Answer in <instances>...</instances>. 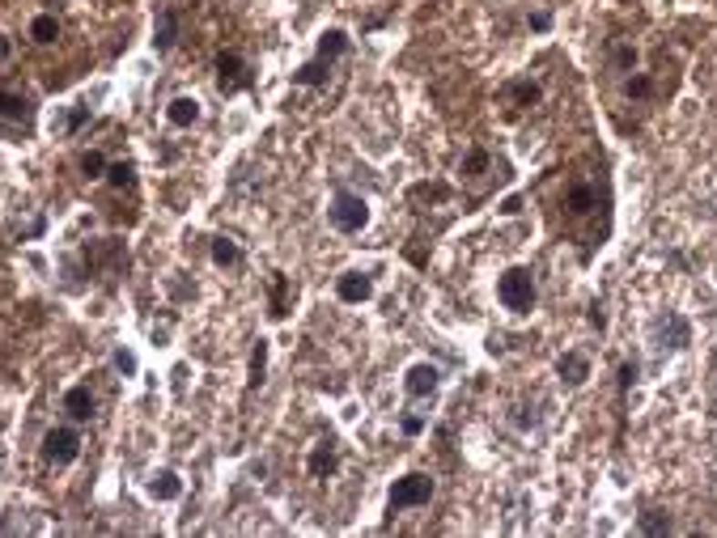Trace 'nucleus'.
<instances>
[{
    "label": "nucleus",
    "instance_id": "f257e3e1",
    "mask_svg": "<svg viewBox=\"0 0 717 538\" xmlns=\"http://www.w3.org/2000/svg\"><path fill=\"white\" fill-rule=\"evenodd\" d=\"M327 220H332V229H340V233H361L370 225V204H365V196H357V191L335 187L332 204H327Z\"/></svg>",
    "mask_w": 717,
    "mask_h": 538
},
{
    "label": "nucleus",
    "instance_id": "f03ea898",
    "mask_svg": "<svg viewBox=\"0 0 717 538\" xmlns=\"http://www.w3.org/2000/svg\"><path fill=\"white\" fill-rule=\"evenodd\" d=\"M497 301L514 314H531L535 310V276L531 268H509L501 271V280H497Z\"/></svg>",
    "mask_w": 717,
    "mask_h": 538
},
{
    "label": "nucleus",
    "instance_id": "7ed1b4c3",
    "mask_svg": "<svg viewBox=\"0 0 717 538\" xmlns=\"http://www.w3.org/2000/svg\"><path fill=\"white\" fill-rule=\"evenodd\" d=\"M86 271H89V276H107V280L124 276V271H128L124 242H119V238H102V242L86 246Z\"/></svg>",
    "mask_w": 717,
    "mask_h": 538
},
{
    "label": "nucleus",
    "instance_id": "20e7f679",
    "mask_svg": "<svg viewBox=\"0 0 717 538\" xmlns=\"http://www.w3.org/2000/svg\"><path fill=\"white\" fill-rule=\"evenodd\" d=\"M433 501V479L421 475V471H412V475L395 479V488L386 496V509L391 513H404V509H421V504Z\"/></svg>",
    "mask_w": 717,
    "mask_h": 538
},
{
    "label": "nucleus",
    "instance_id": "39448f33",
    "mask_svg": "<svg viewBox=\"0 0 717 538\" xmlns=\"http://www.w3.org/2000/svg\"><path fill=\"white\" fill-rule=\"evenodd\" d=\"M212 68H217V89H221L225 98H234V94L251 89V81H255V76H251V68H247V60H242L238 51H221Z\"/></svg>",
    "mask_w": 717,
    "mask_h": 538
},
{
    "label": "nucleus",
    "instance_id": "423d86ee",
    "mask_svg": "<svg viewBox=\"0 0 717 538\" xmlns=\"http://www.w3.org/2000/svg\"><path fill=\"white\" fill-rule=\"evenodd\" d=\"M43 458H47L51 466H73L77 458H81V432L68 429V424L51 429L47 437H43Z\"/></svg>",
    "mask_w": 717,
    "mask_h": 538
},
{
    "label": "nucleus",
    "instance_id": "0eeeda50",
    "mask_svg": "<svg viewBox=\"0 0 717 538\" xmlns=\"http://www.w3.org/2000/svg\"><path fill=\"white\" fill-rule=\"evenodd\" d=\"M0 127L9 132H30L35 127V102L26 94H13V89H0Z\"/></svg>",
    "mask_w": 717,
    "mask_h": 538
},
{
    "label": "nucleus",
    "instance_id": "6e6552de",
    "mask_svg": "<svg viewBox=\"0 0 717 538\" xmlns=\"http://www.w3.org/2000/svg\"><path fill=\"white\" fill-rule=\"evenodd\" d=\"M650 340H654V348H662V352H675V348H688L692 343V322L683 319V314H667V319H658L654 330H650Z\"/></svg>",
    "mask_w": 717,
    "mask_h": 538
},
{
    "label": "nucleus",
    "instance_id": "1a4fd4ad",
    "mask_svg": "<svg viewBox=\"0 0 717 538\" xmlns=\"http://www.w3.org/2000/svg\"><path fill=\"white\" fill-rule=\"evenodd\" d=\"M437 386H442V369L429 365V360H421V365H412L408 373H404L408 399H429V394H437Z\"/></svg>",
    "mask_w": 717,
    "mask_h": 538
},
{
    "label": "nucleus",
    "instance_id": "9d476101",
    "mask_svg": "<svg viewBox=\"0 0 717 538\" xmlns=\"http://www.w3.org/2000/svg\"><path fill=\"white\" fill-rule=\"evenodd\" d=\"M335 297H340L344 306H365L374 297V280L365 271H344V276L335 280Z\"/></svg>",
    "mask_w": 717,
    "mask_h": 538
},
{
    "label": "nucleus",
    "instance_id": "9b49d317",
    "mask_svg": "<svg viewBox=\"0 0 717 538\" xmlns=\"http://www.w3.org/2000/svg\"><path fill=\"white\" fill-rule=\"evenodd\" d=\"M306 471L314 479H332L335 471H340V453H335V445L332 441H319L314 450H310V458H306Z\"/></svg>",
    "mask_w": 717,
    "mask_h": 538
},
{
    "label": "nucleus",
    "instance_id": "f8f14e48",
    "mask_svg": "<svg viewBox=\"0 0 717 538\" xmlns=\"http://www.w3.org/2000/svg\"><path fill=\"white\" fill-rule=\"evenodd\" d=\"M166 119H170L174 127H196V123L204 119V107H200V98L179 94V98H170V107H166Z\"/></svg>",
    "mask_w": 717,
    "mask_h": 538
},
{
    "label": "nucleus",
    "instance_id": "ddd939ff",
    "mask_svg": "<svg viewBox=\"0 0 717 538\" xmlns=\"http://www.w3.org/2000/svg\"><path fill=\"white\" fill-rule=\"evenodd\" d=\"M64 411H68V420H77V424L94 420V394H89V386H73V391H64Z\"/></svg>",
    "mask_w": 717,
    "mask_h": 538
},
{
    "label": "nucleus",
    "instance_id": "4468645a",
    "mask_svg": "<svg viewBox=\"0 0 717 538\" xmlns=\"http://www.w3.org/2000/svg\"><path fill=\"white\" fill-rule=\"evenodd\" d=\"M565 208H569L573 217H590V212L599 208V187H590V183L569 187V191H565Z\"/></svg>",
    "mask_w": 717,
    "mask_h": 538
},
{
    "label": "nucleus",
    "instance_id": "2eb2a0df",
    "mask_svg": "<svg viewBox=\"0 0 717 538\" xmlns=\"http://www.w3.org/2000/svg\"><path fill=\"white\" fill-rule=\"evenodd\" d=\"M557 373H560L565 386H586V378H590V360H586L581 352H565L557 360Z\"/></svg>",
    "mask_w": 717,
    "mask_h": 538
},
{
    "label": "nucleus",
    "instance_id": "dca6fc26",
    "mask_svg": "<svg viewBox=\"0 0 717 538\" xmlns=\"http://www.w3.org/2000/svg\"><path fill=\"white\" fill-rule=\"evenodd\" d=\"M179 43V13L174 9H161L158 22H153V47L158 51H170Z\"/></svg>",
    "mask_w": 717,
    "mask_h": 538
},
{
    "label": "nucleus",
    "instance_id": "f3484780",
    "mask_svg": "<svg viewBox=\"0 0 717 538\" xmlns=\"http://www.w3.org/2000/svg\"><path fill=\"white\" fill-rule=\"evenodd\" d=\"M149 496H153V501H179V496H183L179 471H158V475L149 479Z\"/></svg>",
    "mask_w": 717,
    "mask_h": 538
},
{
    "label": "nucleus",
    "instance_id": "a211bd4d",
    "mask_svg": "<svg viewBox=\"0 0 717 538\" xmlns=\"http://www.w3.org/2000/svg\"><path fill=\"white\" fill-rule=\"evenodd\" d=\"M289 301H293V284H289L285 271H272V301H268V314L281 322L289 314Z\"/></svg>",
    "mask_w": 717,
    "mask_h": 538
},
{
    "label": "nucleus",
    "instance_id": "6ab92c4d",
    "mask_svg": "<svg viewBox=\"0 0 717 538\" xmlns=\"http://www.w3.org/2000/svg\"><path fill=\"white\" fill-rule=\"evenodd\" d=\"M89 123V107H64L56 119H51V132L56 136H77Z\"/></svg>",
    "mask_w": 717,
    "mask_h": 538
},
{
    "label": "nucleus",
    "instance_id": "aec40b11",
    "mask_svg": "<svg viewBox=\"0 0 717 538\" xmlns=\"http://www.w3.org/2000/svg\"><path fill=\"white\" fill-rule=\"evenodd\" d=\"M209 255H212V263H217V268H238V263H242V246L234 242V238H212V246H209Z\"/></svg>",
    "mask_w": 717,
    "mask_h": 538
},
{
    "label": "nucleus",
    "instance_id": "412c9836",
    "mask_svg": "<svg viewBox=\"0 0 717 538\" xmlns=\"http://www.w3.org/2000/svg\"><path fill=\"white\" fill-rule=\"evenodd\" d=\"M30 38H35L38 47H51V43L60 38V22H56V13H38L35 22H30Z\"/></svg>",
    "mask_w": 717,
    "mask_h": 538
},
{
    "label": "nucleus",
    "instance_id": "4be33fe9",
    "mask_svg": "<svg viewBox=\"0 0 717 538\" xmlns=\"http://www.w3.org/2000/svg\"><path fill=\"white\" fill-rule=\"evenodd\" d=\"M107 178H111L115 191H137V166H132V161H115V166H107Z\"/></svg>",
    "mask_w": 717,
    "mask_h": 538
},
{
    "label": "nucleus",
    "instance_id": "5701e85b",
    "mask_svg": "<svg viewBox=\"0 0 717 538\" xmlns=\"http://www.w3.org/2000/svg\"><path fill=\"white\" fill-rule=\"evenodd\" d=\"M637 530H641V534H650V538H662V534H671V517L658 513V509H650V513L637 517Z\"/></svg>",
    "mask_w": 717,
    "mask_h": 538
},
{
    "label": "nucleus",
    "instance_id": "b1692460",
    "mask_svg": "<svg viewBox=\"0 0 717 538\" xmlns=\"http://www.w3.org/2000/svg\"><path fill=\"white\" fill-rule=\"evenodd\" d=\"M263 378H268V340H260L255 348H251V386H263Z\"/></svg>",
    "mask_w": 717,
    "mask_h": 538
},
{
    "label": "nucleus",
    "instance_id": "393cba45",
    "mask_svg": "<svg viewBox=\"0 0 717 538\" xmlns=\"http://www.w3.org/2000/svg\"><path fill=\"white\" fill-rule=\"evenodd\" d=\"M77 166H81V174H86L89 183H94V178H107V157H102L98 148L81 153V161H77Z\"/></svg>",
    "mask_w": 717,
    "mask_h": 538
},
{
    "label": "nucleus",
    "instance_id": "a878e982",
    "mask_svg": "<svg viewBox=\"0 0 717 538\" xmlns=\"http://www.w3.org/2000/svg\"><path fill=\"white\" fill-rule=\"evenodd\" d=\"M488 166H493V157H488L484 148H471L467 157H463V166H458V174H467V178H480V174L488 170Z\"/></svg>",
    "mask_w": 717,
    "mask_h": 538
},
{
    "label": "nucleus",
    "instance_id": "bb28decb",
    "mask_svg": "<svg viewBox=\"0 0 717 538\" xmlns=\"http://www.w3.org/2000/svg\"><path fill=\"white\" fill-rule=\"evenodd\" d=\"M611 68H616V73H632V68H637V47H632V43H616V47H611Z\"/></svg>",
    "mask_w": 717,
    "mask_h": 538
},
{
    "label": "nucleus",
    "instance_id": "cd10ccee",
    "mask_svg": "<svg viewBox=\"0 0 717 538\" xmlns=\"http://www.w3.org/2000/svg\"><path fill=\"white\" fill-rule=\"evenodd\" d=\"M624 94H629L632 102H645V98H650V94H654V81H650V76H645V73H632L629 81H624Z\"/></svg>",
    "mask_w": 717,
    "mask_h": 538
},
{
    "label": "nucleus",
    "instance_id": "c85d7f7f",
    "mask_svg": "<svg viewBox=\"0 0 717 538\" xmlns=\"http://www.w3.org/2000/svg\"><path fill=\"white\" fill-rule=\"evenodd\" d=\"M111 365H115V373H124V378H137V356L128 352V348H115V356H111Z\"/></svg>",
    "mask_w": 717,
    "mask_h": 538
},
{
    "label": "nucleus",
    "instance_id": "c756f323",
    "mask_svg": "<svg viewBox=\"0 0 717 538\" xmlns=\"http://www.w3.org/2000/svg\"><path fill=\"white\" fill-rule=\"evenodd\" d=\"M509 94L522 102V107H531V102H539V86L535 81H518V86H509Z\"/></svg>",
    "mask_w": 717,
    "mask_h": 538
},
{
    "label": "nucleus",
    "instance_id": "7c9ffc66",
    "mask_svg": "<svg viewBox=\"0 0 717 538\" xmlns=\"http://www.w3.org/2000/svg\"><path fill=\"white\" fill-rule=\"evenodd\" d=\"M637 373H641V369H637V360H624V365H620V391H629L632 381H637Z\"/></svg>",
    "mask_w": 717,
    "mask_h": 538
},
{
    "label": "nucleus",
    "instance_id": "2f4dec72",
    "mask_svg": "<svg viewBox=\"0 0 717 538\" xmlns=\"http://www.w3.org/2000/svg\"><path fill=\"white\" fill-rule=\"evenodd\" d=\"M399 429L408 432V437H421V432H425V416H404V420H399Z\"/></svg>",
    "mask_w": 717,
    "mask_h": 538
},
{
    "label": "nucleus",
    "instance_id": "473e14b6",
    "mask_svg": "<svg viewBox=\"0 0 717 538\" xmlns=\"http://www.w3.org/2000/svg\"><path fill=\"white\" fill-rule=\"evenodd\" d=\"M590 327L607 330V310H603V301H594V306H590Z\"/></svg>",
    "mask_w": 717,
    "mask_h": 538
},
{
    "label": "nucleus",
    "instance_id": "72a5a7b5",
    "mask_svg": "<svg viewBox=\"0 0 717 538\" xmlns=\"http://www.w3.org/2000/svg\"><path fill=\"white\" fill-rule=\"evenodd\" d=\"M501 212H506V217H518V212H522V196L501 199Z\"/></svg>",
    "mask_w": 717,
    "mask_h": 538
},
{
    "label": "nucleus",
    "instance_id": "f704fd0d",
    "mask_svg": "<svg viewBox=\"0 0 717 538\" xmlns=\"http://www.w3.org/2000/svg\"><path fill=\"white\" fill-rule=\"evenodd\" d=\"M552 25V13H535L531 17V30H548Z\"/></svg>",
    "mask_w": 717,
    "mask_h": 538
},
{
    "label": "nucleus",
    "instance_id": "c9c22d12",
    "mask_svg": "<svg viewBox=\"0 0 717 538\" xmlns=\"http://www.w3.org/2000/svg\"><path fill=\"white\" fill-rule=\"evenodd\" d=\"M9 51H13V43H9V35H0V64L9 60Z\"/></svg>",
    "mask_w": 717,
    "mask_h": 538
}]
</instances>
